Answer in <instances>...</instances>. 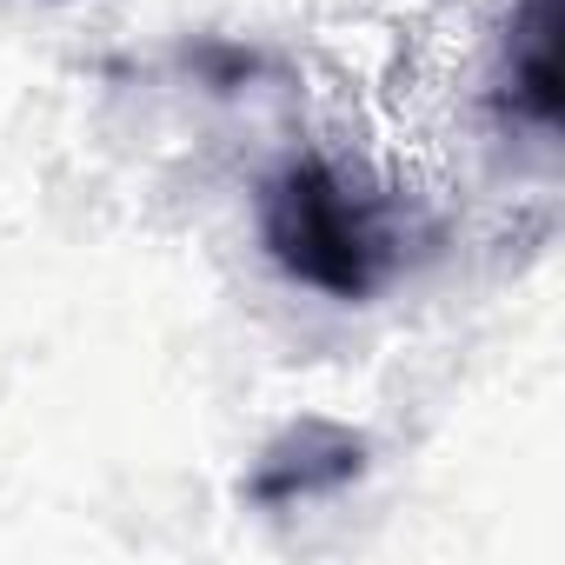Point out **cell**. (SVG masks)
<instances>
[{
	"mask_svg": "<svg viewBox=\"0 0 565 565\" xmlns=\"http://www.w3.org/2000/svg\"><path fill=\"white\" fill-rule=\"evenodd\" d=\"M259 246L294 287L340 307L373 300L406 259L393 206L327 153H300L259 186Z\"/></svg>",
	"mask_w": 565,
	"mask_h": 565,
	"instance_id": "cell-1",
	"label": "cell"
},
{
	"mask_svg": "<svg viewBox=\"0 0 565 565\" xmlns=\"http://www.w3.org/2000/svg\"><path fill=\"white\" fill-rule=\"evenodd\" d=\"M366 472V439L333 426V419H300L287 426L253 466L246 492L259 505H307V499H327L340 486H353Z\"/></svg>",
	"mask_w": 565,
	"mask_h": 565,
	"instance_id": "cell-2",
	"label": "cell"
},
{
	"mask_svg": "<svg viewBox=\"0 0 565 565\" xmlns=\"http://www.w3.org/2000/svg\"><path fill=\"white\" fill-rule=\"evenodd\" d=\"M499 100L532 134L558 127V0H519L499 47Z\"/></svg>",
	"mask_w": 565,
	"mask_h": 565,
	"instance_id": "cell-3",
	"label": "cell"
}]
</instances>
